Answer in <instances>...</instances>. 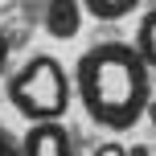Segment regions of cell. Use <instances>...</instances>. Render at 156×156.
<instances>
[{
	"mask_svg": "<svg viewBox=\"0 0 156 156\" xmlns=\"http://www.w3.org/2000/svg\"><path fill=\"white\" fill-rule=\"evenodd\" d=\"M74 90L90 123L107 132H127L144 119L152 103V70L127 41H99L78 58Z\"/></svg>",
	"mask_w": 156,
	"mask_h": 156,
	"instance_id": "6da1fadb",
	"label": "cell"
},
{
	"mask_svg": "<svg viewBox=\"0 0 156 156\" xmlns=\"http://www.w3.org/2000/svg\"><path fill=\"white\" fill-rule=\"evenodd\" d=\"M8 103L21 119L29 123H58L74 103V78L66 74V66L49 54H33L21 70L8 74L4 86Z\"/></svg>",
	"mask_w": 156,
	"mask_h": 156,
	"instance_id": "7a4b0ae2",
	"label": "cell"
},
{
	"mask_svg": "<svg viewBox=\"0 0 156 156\" xmlns=\"http://www.w3.org/2000/svg\"><path fill=\"white\" fill-rule=\"evenodd\" d=\"M21 156H74V136L70 127L58 123H29L21 140Z\"/></svg>",
	"mask_w": 156,
	"mask_h": 156,
	"instance_id": "3957f363",
	"label": "cell"
},
{
	"mask_svg": "<svg viewBox=\"0 0 156 156\" xmlns=\"http://www.w3.org/2000/svg\"><path fill=\"white\" fill-rule=\"evenodd\" d=\"M82 0H45V33L58 41H70L78 37V29H82Z\"/></svg>",
	"mask_w": 156,
	"mask_h": 156,
	"instance_id": "277c9868",
	"label": "cell"
},
{
	"mask_svg": "<svg viewBox=\"0 0 156 156\" xmlns=\"http://www.w3.org/2000/svg\"><path fill=\"white\" fill-rule=\"evenodd\" d=\"M132 45L140 49L144 66L156 74V8H148V12L140 16V25H136V41H132Z\"/></svg>",
	"mask_w": 156,
	"mask_h": 156,
	"instance_id": "5b68a950",
	"label": "cell"
},
{
	"mask_svg": "<svg viewBox=\"0 0 156 156\" xmlns=\"http://www.w3.org/2000/svg\"><path fill=\"white\" fill-rule=\"evenodd\" d=\"M144 0H82V8L94 16V21H123L140 8Z\"/></svg>",
	"mask_w": 156,
	"mask_h": 156,
	"instance_id": "8992f818",
	"label": "cell"
},
{
	"mask_svg": "<svg viewBox=\"0 0 156 156\" xmlns=\"http://www.w3.org/2000/svg\"><path fill=\"white\" fill-rule=\"evenodd\" d=\"M0 156H21V140H12L8 132H0Z\"/></svg>",
	"mask_w": 156,
	"mask_h": 156,
	"instance_id": "52a82bcc",
	"label": "cell"
},
{
	"mask_svg": "<svg viewBox=\"0 0 156 156\" xmlns=\"http://www.w3.org/2000/svg\"><path fill=\"white\" fill-rule=\"evenodd\" d=\"M94 156H132L123 148V144H115V140H107V144H99V148H94Z\"/></svg>",
	"mask_w": 156,
	"mask_h": 156,
	"instance_id": "ba28073f",
	"label": "cell"
},
{
	"mask_svg": "<svg viewBox=\"0 0 156 156\" xmlns=\"http://www.w3.org/2000/svg\"><path fill=\"white\" fill-rule=\"evenodd\" d=\"M8 74V37H4V29H0V78Z\"/></svg>",
	"mask_w": 156,
	"mask_h": 156,
	"instance_id": "9c48e42d",
	"label": "cell"
},
{
	"mask_svg": "<svg viewBox=\"0 0 156 156\" xmlns=\"http://www.w3.org/2000/svg\"><path fill=\"white\" fill-rule=\"evenodd\" d=\"M144 115H148V119H152V127H156V99L148 103V111H144Z\"/></svg>",
	"mask_w": 156,
	"mask_h": 156,
	"instance_id": "30bf717a",
	"label": "cell"
}]
</instances>
